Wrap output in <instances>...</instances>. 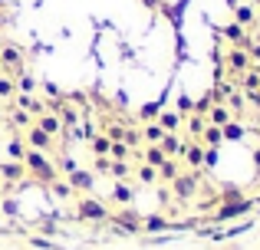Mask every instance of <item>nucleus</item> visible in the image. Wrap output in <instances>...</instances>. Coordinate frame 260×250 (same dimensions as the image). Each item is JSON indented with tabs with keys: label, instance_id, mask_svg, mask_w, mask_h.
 Returning <instances> with one entry per match:
<instances>
[{
	"label": "nucleus",
	"instance_id": "nucleus-1",
	"mask_svg": "<svg viewBox=\"0 0 260 250\" xmlns=\"http://www.w3.org/2000/svg\"><path fill=\"white\" fill-rule=\"evenodd\" d=\"M23 168H26V174H30V181H37V185H46V188H50L53 181L59 178L56 161L46 158V152H33V148H26V155H23Z\"/></svg>",
	"mask_w": 260,
	"mask_h": 250
},
{
	"label": "nucleus",
	"instance_id": "nucleus-2",
	"mask_svg": "<svg viewBox=\"0 0 260 250\" xmlns=\"http://www.w3.org/2000/svg\"><path fill=\"white\" fill-rule=\"evenodd\" d=\"M257 201L250 198H241V201H228V204H217V211L211 214V224H231V221H241L254 211Z\"/></svg>",
	"mask_w": 260,
	"mask_h": 250
},
{
	"label": "nucleus",
	"instance_id": "nucleus-3",
	"mask_svg": "<svg viewBox=\"0 0 260 250\" xmlns=\"http://www.w3.org/2000/svg\"><path fill=\"white\" fill-rule=\"evenodd\" d=\"M76 221H89V224H106V221H109V207L102 204L99 198H92V194H83V198L76 201Z\"/></svg>",
	"mask_w": 260,
	"mask_h": 250
},
{
	"label": "nucleus",
	"instance_id": "nucleus-4",
	"mask_svg": "<svg viewBox=\"0 0 260 250\" xmlns=\"http://www.w3.org/2000/svg\"><path fill=\"white\" fill-rule=\"evenodd\" d=\"M109 221L115 224V231H119V234H139L142 231V214L135 211L132 204L122 207V211H115V214H109Z\"/></svg>",
	"mask_w": 260,
	"mask_h": 250
},
{
	"label": "nucleus",
	"instance_id": "nucleus-5",
	"mask_svg": "<svg viewBox=\"0 0 260 250\" xmlns=\"http://www.w3.org/2000/svg\"><path fill=\"white\" fill-rule=\"evenodd\" d=\"M172 194L178 201H191L198 194V171H181L172 181Z\"/></svg>",
	"mask_w": 260,
	"mask_h": 250
},
{
	"label": "nucleus",
	"instance_id": "nucleus-6",
	"mask_svg": "<svg viewBox=\"0 0 260 250\" xmlns=\"http://www.w3.org/2000/svg\"><path fill=\"white\" fill-rule=\"evenodd\" d=\"M224 66H228L231 76H244V73L250 69V56H247V50H237V46H231L228 56H224Z\"/></svg>",
	"mask_w": 260,
	"mask_h": 250
},
{
	"label": "nucleus",
	"instance_id": "nucleus-7",
	"mask_svg": "<svg viewBox=\"0 0 260 250\" xmlns=\"http://www.w3.org/2000/svg\"><path fill=\"white\" fill-rule=\"evenodd\" d=\"M0 69L20 73V69H23V50L13 46V43H4V46H0Z\"/></svg>",
	"mask_w": 260,
	"mask_h": 250
},
{
	"label": "nucleus",
	"instance_id": "nucleus-8",
	"mask_svg": "<svg viewBox=\"0 0 260 250\" xmlns=\"http://www.w3.org/2000/svg\"><path fill=\"white\" fill-rule=\"evenodd\" d=\"M0 178L7 181V185H23L26 181V168H23V161H0Z\"/></svg>",
	"mask_w": 260,
	"mask_h": 250
},
{
	"label": "nucleus",
	"instance_id": "nucleus-9",
	"mask_svg": "<svg viewBox=\"0 0 260 250\" xmlns=\"http://www.w3.org/2000/svg\"><path fill=\"white\" fill-rule=\"evenodd\" d=\"M26 148H33V152H50L53 148V135H46L40 125H30L26 128Z\"/></svg>",
	"mask_w": 260,
	"mask_h": 250
},
{
	"label": "nucleus",
	"instance_id": "nucleus-10",
	"mask_svg": "<svg viewBox=\"0 0 260 250\" xmlns=\"http://www.w3.org/2000/svg\"><path fill=\"white\" fill-rule=\"evenodd\" d=\"M70 188L73 191H79V194H89L95 188V174L92 171H86V168H76V171H70Z\"/></svg>",
	"mask_w": 260,
	"mask_h": 250
},
{
	"label": "nucleus",
	"instance_id": "nucleus-11",
	"mask_svg": "<svg viewBox=\"0 0 260 250\" xmlns=\"http://www.w3.org/2000/svg\"><path fill=\"white\" fill-rule=\"evenodd\" d=\"M221 37L228 40L231 46H237V50H247L250 46V37H247V26H241V23H228L221 30Z\"/></svg>",
	"mask_w": 260,
	"mask_h": 250
},
{
	"label": "nucleus",
	"instance_id": "nucleus-12",
	"mask_svg": "<svg viewBox=\"0 0 260 250\" xmlns=\"http://www.w3.org/2000/svg\"><path fill=\"white\" fill-rule=\"evenodd\" d=\"M184 145H188V141H181L175 132H165V138L158 141V148L168 155V158H181V155H184Z\"/></svg>",
	"mask_w": 260,
	"mask_h": 250
},
{
	"label": "nucleus",
	"instance_id": "nucleus-13",
	"mask_svg": "<svg viewBox=\"0 0 260 250\" xmlns=\"http://www.w3.org/2000/svg\"><path fill=\"white\" fill-rule=\"evenodd\" d=\"M204 119H208V125H217V128H221V125H228L231 119H234V112H231L224 102H214V105L208 109V116H204Z\"/></svg>",
	"mask_w": 260,
	"mask_h": 250
},
{
	"label": "nucleus",
	"instance_id": "nucleus-14",
	"mask_svg": "<svg viewBox=\"0 0 260 250\" xmlns=\"http://www.w3.org/2000/svg\"><path fill=\"white\" fill-rule=\"evenodd\" d=\"M142 231H148V234H165V231H172V221H168L165 214H148V218H142Z\"/></svg>",
	"mask_w": 260,
	"mask_h": 250
},
{
	"label": "nucleus",
	"instance_id": "nucleus-15",
	"mask_svg": "<svg viewBox=\"0 0 260 250\" xmlns=\"http://www.w3.org/2000/svg\"><path fill=\"white\" fill-rule=\"evenodd\" d=\"M112 201L115 204H122V207H128L135 201V188L128 185V181H115V188H112Z\"/></svg>",
	"mask_w": 260,
	"mask_h": 250
},
{
	"label": "nucleus",
	"instance_id": "nucleus-16",
	"mask_svg": "<svg viewBox=\"0 0 260 250\" xmlns=\"http://www.w3.org/2000/svg\"><path fill=\"white\" fill-rule=\"evenodd\" d=\"M181 158L188 161L194 171H198V168H204V145H201V141H191V145H184V155H181Z\"/></svg>",
	"mask_w": 260,
	"mask_h": 250
},
{
	"label": "nucleus",
	"instance_id": "nucleus-17",
	"mask_svg": "<svg viewBox=\"0 0 260 250\" xmlns=\"http://www.w3.org/2000/svg\"><path fill=\"white\" fill-rule=\"evenodd\" d=\"M33 125H40V128H43L46 135H53V138L66 132V128H63V122H59V116H50V112H46V116H40V119H37Z\"/></svg>",
	"mask_w": 260,
	"mask_h": 250
},
{
	"label": "nucleus",
	"instance_id": "nucleus-18",
	"mask_svg": "<svg viewBox=\"0 0 260 250\" xmlns=\"http://www.w3.org/2000/svg\"><path fill=\"white\" fill-rule=\"evenodd\" d=\"M155 171H158V181H168V185H172L178 174H181V165H178V158H165Z\"/></svg>",
	"mask_w": 260,
	"mask_h": 250
},
{
	"label": "nucleus",
	"instance_id": "nucleus-19",
	"mask_svg": "<svg viewBox=\"0 0 260 250\" xmlns=\"http://www.w3.org/2000/svg\"><path fill=\"white\" fill-rule=\"evenodd\" d=\"M181 119H184L181 112H175V109H168V112H165V109H161L155 122H158L161 128H165V132H178V128H181Z\"/></svg>",
	"mask_w": 260,
	"mask_h": 250
},
{
	"label": "nucleus",
	"instance_id": "nucleus-20",
	"mask_svg": "<svg viewBox=\"0 0 260 250\" xmlns=\"http://www.w3.org/2000/svg\"><path fill=\"white\" fill-rule=\"evenodd\" d=\"M198 141H201L204 148H217L224 141V135H221V128H217V125H204V132H201V138H198Z\"/></svg>",
	"mask_w": 260,
	"mask_h": 250
},
{
	"label": "nucleus",
	"instance_id": "nucleus-21",
	"mask_svg": "<svg viewBox=\"0 0 260 250\" xmlns=\"http://www.w3.org/2000/svg\"><path fill=\"white\" fill-rule=\"evenodd\" d=\"M221 135H224V141H241L244 135H247V128H244L241 122H234V119H231L228 125H221Z\"/></svg>",
	"mask_w": 260,
	"mask_h": 250
},
{
	"label": "nucleus",
	"instance_id": "nucleus-22",
	"mask_svg": "<svg viewBox=\"0 0 260 250\" xmlns=\"http://www.w3.org/2000/svg\"><path fill=\"white\" fill-rule=\"evenodd\" d=\"M241 198H247V194H244V188H237V185H224V188H221V194H217V204H228V201H241Z\"/></svg>",
	"mask_w": 260,
	"mask_h": 250
},
{
	"label": "nucleus",
	"instance_id": "nucleus-23",
	"mask_svg": "<svg viewBox=\"0 0 260 250\" xmlns=\"http://www.w3.org/2000/svg\"><path fill=\"white\" fill-rule=\"evenodd\" d=\"M142 138H145L148 145H158V141L165 138V128H161L158 122H148L145 128H142Z\"/></svg>",
	"mask_w": 260,
	"mask_h": 250
},
{
	"label": "nucleus",
	"instance_id": "nucleus-24",
	"mask_svg": "<svg viewBox=\"0 0 260 250\" xmlns=\"http://www.w3.org/2000/svg\"><path fill=\"white\" fill-rule=\"evenodd\" d=\"M165 158H168V155L161 152L158 145H148L145 152H142V161H145V165H152V168H158V165H161V161H165Z\"/></svg>",
	"mask_w": 260,
	"mask_h": 250
},
{
	"label": "nucleus",
	"instance_id": "nucleus-25",
	"mask_svg": "<svg viewBox=\"0 0 260 250\" xmlns=\"http://www.w3.org/2000/svg\"><path fill=\"white\" fill-rule=\"evenodd\" d=\"M254 7H247V4H241V7H234V23H241V26H250L254 23Z\"/></svg>",
	"mask_w": 260,
	"mask_h": 250
},
{
	"label": "nucleus",
	"instance_id": "nucleus-26",
	"mask_svg": "<svg viewBox=\"0 0 260 250\" xmlns=\"http://www.w3.org/2000/svg\"><path fill=\"white\" fill-rule=\"evenodd\" d=\"M109 174H112L115 181H128V178H132V168H128V161H112Z\"/></svg>",
	"mask_w": 260,
	"mask_h": 250
},
{
	"label": "nucleus",
	"instance_id": "nucleus-27",
	"mask_svg": "<svg viewBox=\"0 0 260 250\" xmlns=\"http://www.w3.org/2000/svg\"><path fill=\"white\" fill-rule=\"evenodd\" d=\"M241 83H244V92H257L260 89V69H247L241 76Z\"/></svg>",
	"mask_w": 260,
	"mask_h": 250
},
{
	"label": "nucleus",
	"instance_id": "nucleus-28",
	"mask_svg": "<svg viewBox=\"0 0 260 250\" xmlns=\"http://www.w3.org/2000/svg\"><path fill=\"white\" fill-rule=\"evenodd\" d=\"M158 112H161V102H145L139 109V119H142V122H155V119H158Z\"/></svg>",
	"mask_w": 260,
	"mask_h": 250
},
{
	"label": "nucleus",
	"instance_id": "nucleus-29",
	"mask_svg": "<svg viewBox=\"0 0 260 250\" xmlns=\"http://www.w3.org/2000/svg\"><path fill=\"white\" fill-rule=\"evenodd\" d=\"M125 132H128V128L122 125V122H112V125H106V132H102V135H106L109 141H125Z\"/></svg>",
	"mask_w": 260,
	"mask_h": 250
},
{
	"label": "nucleus",
	"instance_id": "nucleus-30",
	"mask_svg": "<svg viewBox=\"0 0 260 250\" xmlns=\"http://www.w3.org/2000/svg\"><path fill=\"white\" fill-rule=\"evenodd\" d=\"M128 152H132V148H128L125 141H112V148H109V158H112V161H128Z\"/></svg>",
	"mask_w": 260,
	"mask_h": 250
},
{
	"label": "nucleus",
	"instance_id": "nucleus-31",
	"mask_svg": "<svg viewBox=\"0 0 260 250\" xmlns=\"http://www.w3.org/2000/svg\"><path fill=\"white\" fill-rule=\"evenodd\" d=\"M135 174H139V181H142V185H155V181H158V171H155L152 165H145V161L139 165V171H135Z\"/></svg>",
	"mask_w": 260,
	"mask_h": 250
},
{
	"label": "nucleus",
	"instance_id": "nucleus-32",
	"mask_svg": "<svg viewBox=\"0 0 260 250\" xmlns=\"http://www.w3.org/2000/svg\"><path fill=\"white\" fill-rule=\"evenodd\" d=\"M204 125H208V119H204V116H188V132L194 135V138H201Z\"/></svg>",
	"mask_w": 260,
	"mask_h": 250
},
{
	"label": "nucleus",
	"instance_id": "nucleus-33",
	"mask_svg": "<svg viewBox=\"0 0 260 250\" xmlns=\"http://www.w3.org/2000/svg\"><path fill=\"white\" fill-rule=\"evenodd\" d=\"M50 191L53 194H56V198H73V194H76V191H73V188H70V181H53V185H50Z\"/></svg>",
	"mask_w": 260,
	"mask_h": 250
},
{
	"label": "nucleus",
	"instance_id": "nucleus-34",
	"mask_svg": "<svg viewBox=\"0 0 260 250\" xmlns=\"http://www.w3.org/2000/svg\"><path fill=\"white\" fill-rule=\"evenodd\" d=\"M0 214H7V218H17V214H20V201H17V198H4V201H0Z\"/></svg>",
	"mask_w": 260,
	"mask_h": 250
},
{
	"label": "nucleus",
	"instance_id": "nucleus-35",
	"mask_svg": "<svg viewBox=\"0 0 260 250\" xmlns=\"http://www.w3.org/2000/svg\"><path fill=\"white\" fill-rule=\"evenodd\" d=\"M109 168H112V158H109V155H95L92 174H109Z\"/></svg>",
	"mask_w": 260,
	"mask_h": 250
},
{
	"label": "nucleus",
	"instance_id": "nucleus-36",
	"mask_svg": "<svg viewBox=\"0 0 260 250\" xmlns=\"http://www.w3.org/2000/svg\"><path fill=\"white\" fill-rule=\"evenodd\" d=\"M211 105H214V99H211V92H208V96H201V99L194 102L191 116H208V109H211Z\"/></svg>",
	"mask_w": 260,
	"mask_h": 250
},
{
	"label": "nucleus",
	"instance_id": "nucleus-37",
	"mask_svg": "<svg viewBox=\"0 0 260 250\" xmlns=\"http://www.w3.org/2000/svg\"><path fill=\"white\" fill-rule=\"evenodd\" d=\"M13 92H17V83L10 76H0V99H13Z\"/></svg>",
	"mask_w": 260,
	"mask_h": 250
},
{
	"label": "nucleus",
	"instance_id": "nucleus-38",
	"mask_svg": "<svg viewBox=\"0 0 260 250\" xmlns=\"http://www.w3.org/2000/svg\"><path fill=\"white\" fill-rule=\"evenodd\" d=\"M109 148H112V141L106 135H92V152L95 155H109Z\"/></svg>",
	"mask_w": 260,
	"mask_h": 250
},
{
	"label": "nucleus",
	"instance_id": "nucleus-39",
	"mask_svg": "<svg viewBox=\"0 0 260 250\" xmlns=\"http://www.w3.org/2000/svg\"><path fill=\"white\" fill-rule=\"evenodd\" d=\"M7 152H10V158H13V161H23V155H26V145H23L20 138H13L10 145H7Z\"/></svg>",
	"mask_w": 260,
	"mask_h": 250
},
{
	"label": "nucleus",
	"instance_id": "nucleus-40",
	"mask_svg": "<svg viewBox=\"0 0 260 250\" xmlns=\"http://www.w3.org/2000/svg\"><path fill=\"white\" fill-rule=\"evenodd\" d=\"M191 109H194V102H191V96H178L175 99V112H181V116H191Z\"/></svg>",
	"mask_w": 260,
	"mask_h": 250
},
{
	"label": "nucleus",
	"instance_id": "nucleus-41",
	"mask_svg": "<svg viewBox=\"0 0 260 250\" xmlns=\"http://www.w3.org/2000/svg\"><path fill=\"white\" fill-rule=\"evenodd\" d=\"M13 83H17V89H20V92H33V89H37V79L26 76V73H23V76H17Z\"/></svg>",
	"mask_w": 260,
	"mask_h": 250
},
{
	"label": "nucleus",
	"instance_id": "nucleus-42",
	"mask_svg": "<svg viewBox=\"0 0 260 250\" xmlns=\"http://www.w3.org/2000/svg\"><path fill=\"white\" fill-rule=\"evenodd\" d=\"M13 125H20V128H30V125H33V122H30V112L17 109V112H13Z\"/></svg>",
	"mask_w": 260,
	"mask_h": 250
},
{
	"label": "nucleus",
	"instance_id": "nucleus-43",
	"mask_svg": "<svg viewBox=\"0 0 260 250\" xmlns=\"http://www.w3.org/2000/svg\"><path fill=\"white\" fill-rule=\"evenodd\" d=\"M244 231H250V221H241V224H234L231 231H224L221 240H224V237H237V234H244Z\"/></svg>",
	"mask_w": 260,
	"mask_h": 250
},
{
	"label": "nucleus",
	"instance_id": "nucleus-44",
	"mask_svg": "<svg viewBox=\"0 0 260 250\" xmlns=\"http://www.w3.org/2000/svg\"><path fill=\"white\" fill-rule=\"evenodd\" d=\"M40 231H43V234H50V237H53V234H59V227H56V221L43 218V221H40Z\"/></svg>",
	"mask_w": 260,
	"mask_h": 250
},
{
	"label": "nucleus",
	"instance_id": "nucleus-45",
	"mask_svg": "<svg viewBox=\"0 0 260 250\" xmlns=\"http://www.w3.org/2000/svg\"><path fill=\"white\" fill-rule=\"evenodd\" d=\"M217 165V148H204V168H214Z\"/></svg>",
	"mask_w": 260,
	"mask_h": 250
},
{
	"label": "nucleus",
	"instance_id": "nucleus-46",
	"mask_svg": "<svg viewBox=\"0 0 260 250\" xmlns=\"http://www.w3.org/2000/svg\"><path fill=\"white\" fill-rule=\"evenodd\" d=\"M30 244L37 250H53V247H56V244H50V240H43V237H30Z\"/></svg>",
	"mask_w": 260,
	"mask_h": 250
},
{
	"label": "nucleus",
	"instance_id": "nucleus-47",
	"mask_svg": "<svg viewBox=\"0 0 260 250\" xmlns=\"http://www.w3.org/2000/svg\"><path fill=\"white\" fill-rule=\"evenodd\" d=\"M43 89H46V96H50V99H63V92H59V86H53V83H46V86H43Z\"/></svg>",
	"mask_w": 260,
	"mask_h": 250
},
{
	"label": "nucleus",
	"instance_id": "nucleus-48",
	"mask_svg": "<svg viewBox=\"0 0 260 250\" xmlns=\"http://www.w3.org/2000/svg\"><path fill=\"white\" fill-rule=\"evenodd\" d=\"M247 56H250V63H254V59L260 63V43H250L247 46Z\"/></svg>",
	"mask_w": 260,
	"mask_h": 250
},
{
	"label": "nucleus",
	"instance_id": "nucleus-49",
	"mask_svg": "<svg viewBox=\"0 0 260 250\" xmlns=\"http://www.w3.org/2000/svg\"><path fill=\"white\" fill-rule=\"evenodd\" d=\"M59 171H66V174L76 171V161H73V158H63V161H59Z\"/></svg>",
	"mask_w": 260,
	"mask_h": 250
},
{
	"label": "nucleus",
	"instance_id": "nucleus-50",
	"mask_svg": "<svg viewBox=\"0 0 260 250\" xmlns=\"http://www.w3.org/2000/svg\"><path fill=\"white\" fill-rule=\"evenodd\" d=\"M142 7H145V10H158L161 0H142Z\"/></svg>",
	"mask_w": 260,
	"mask_h": 250
},
{
	"label": "nucleus",
	"instance_id": "nucleus-51",
	"mask_svg": "<svg viewBox=\"0 0 260 250\" xmlns=\"http://www.w3.org/2000/svg\"><path fill=\"white\" fill-rule=\"evenodd\" d=\"M254 161H257V165H260V148H257V152H254Z\"/></svg>",
	"mask_w": 260,
	"mask_h": 250
},
{
	"label": "nucleus",
	"instance_id": "nucleus-52",
	"mask_svg": "<svg viewBox=\"0 0 260 250\" xmlns=\"http://www.w3.org/2000/svg\"><path fill=\"white\" fill-rule=\"evenodd\" d=\"M4 4H7V0H0V7H4Z\"/></svg>",
	"mask_w": 260,
	"mask_h": 250
},
{
	"label": "nucleus",
	"instance_id": "nucleus-53",
	"mask_svg": "<svg viewBox=\"0 0 260 250\" xmlns=\"http://www.w3.org/2000/svg\"><path fill=\"white\" fill-rule=\"evenodd\" d=\"M257 4H260V0H257Z\"/></svg>",
	"mask_w": 260,
	"mask_h": 250
},
{
	"label": "nucleus",
	"instance_id": "nucleus-54",
	"mask_svg": "<svg viewBox=\"0 0 260 250\" xmlns=\"http://www.w3.org/2000/svg\"><path fill=\"white\" fill-rule=\"evenodd\" d=\"M257 135H260V132H257Z\"/></svg>",
	"mask_w": 260,
	"mask_h": 250
}]
</instances>
